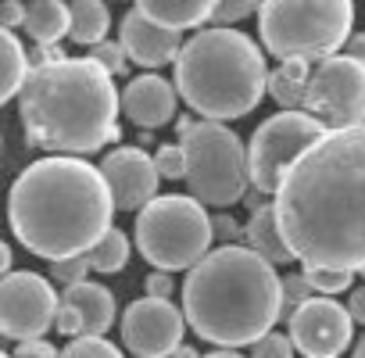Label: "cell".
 <instances>
[{"mask_svg":"<svg viewBox=\"0 0 365 358\" xmlns=\"http://www.w3.org/2000/svg\"><path fill=\"white\" fill-rule=\"evenodd\" d=\"M272 208L304 269H365V126L326 129L279 179Z\"/></svg>","mask_w":365,"mask_h":358,"instance_id":"6da1fadb","label":"cell"},{"mask_svg":"<svg viewBox=\"0 0 365 358\" xmlns=\"http://www.w3.org/2000/svg\"><path fill=\"white\" fill-rule=\"evenodd\" d=\"M115 201L101 165L76 154L36 158L8 194V223L29 255L47 262L86 255L111 230Z\"/></svg>","mask_w":365,"mask_h":358,"instance_id":"7a4b0ae2","label":"cell"},{"mask_svg":"<svg viewBox=\"0 0 365 358\" xmlns=\"http://www.w3.org/2000/svg\"><path fill=\"white\" fill-rule=\"evenodd\" d=\"M122 93L93 58H65L29 68L19 115L26 143L47 154H97L118 140Z\"/></svg>","mask_w":365,"mask_h":358,"instance_id":"3957f363","label":"cell"},{"mask_svg":"<svg viewBox=\"0 0 365 358\" xmlns=\"http://www.w3.org/2000/svg\"><path fill=\"white\" fill-rule=\"evenodd\" d=\"M182 319L215 347H251L283 319L276 265L247 244L208 251L182 280Z\"/></svg>","mask_w":365,"mask_h":358,"instance_id":"277c9868","label":"cell"},{"mask_svg":"<svg viewBox=\"0 0 365 358\" xmlns=\"http://www.w3.org/2000/svg\"><path fill=\"white\" fill-rule=\"evenodd\" d=\"M172 65L175 93L201 118H244L265 97V54L247 33H237L230 26L194 33Z\"/></svg>","mask_w":365,"mask_h":358,"instance_id":"5b68a950","label":"cell"},{"mask_svg":"<svg viewBox=\"0 0 365 358\" xmlns=\"http://www.w3.org/2000/svg\"><path fill=\"white\" fill-rule=\"evenodd\" d=\"M351 22V0H262L258 4V36L279 61L333 58L347 44Z\"/></svg>","mask_w":365,"mask_h":358,"instance_id":"8992f818","label":"cell"},{"mask_svg":"<svg viewBox=\"0 0 365 358\" xmlns=\"http://www.w3.org/2000/svg\"><path fill=\"white\" fill-rule=\"evenodd\" d=\"M179 147L187 154V187L205 208H230L247 198L251 190V168L247 147L226 122L212 118H179Z\"/></svg>","mask_w":365,"mask_h":358,"instance_id":"52a82bcc","label":"cell"},{"mask_svg":"<svg viewBox=\"0 0 365 358\" xmlns=\"http://www.w3.org/2000/svg\"><path fill=\"white\" fill-rule=\"evenodd\" d=\"M136 251L150 269L182 272L194 269L215 244L212 215L197 198L182 194H158L136 215Z\"/></svg>","mask_w":365,"mask_h":358,"instance_id":"ba28073f","label":"cell"},{"mask_svg":"<svg viewBox=\"0 0 365 358\" xmlns=\"http://www.w3.org/2000/svg\"><path fill=\"white\" fill-rule=\"evenodd\" d=\"M326 133L319 118L308 111H279L265 118L251 143H247V168H251V187L258 194H276L283 172Z\"/></svg>","mask_w":365,"mask_h":358,"instance_id":"9c48e42d","label":"cell"},{"mask_svg":"<svg viewBox=\"0 0 365 358\" xmlns=\"http://www.w3.org/2000/svg\"><path fill=\"white\" fill-rule=\"evenodd\" d=\"M304 111L319 118L326 129H351L365 126V65L333 54L312 65Z\"/></svg>","mask_w":365,"mask_h":358,"instance_id":"30bf717a","label":"cell"},{"mask_svg":"<svg viewBox=\"0 0 365 358\" xmlns=\"http://www.w3.org/2000/svg\"><path fill=\"white\" fill-rule=\"evenodd\" d=\"M58 290L40 272H8L0 276V337L11 340H36L54 329L58 315Z\"/></svg>","mask_w":365,"mask_h":358,"instance_id":"8fae6325","label":"cell"},{"mask_svg":"<svg viewBox=\"0 0 365 358\" xmlns=\"http://www.w3.org/2000/svg\"><path fill=\"white\" fill-rule=\"evenodd\" d=\"M287 337H290L294 351L304 358H340L351 347L354 319H351L347 305L312 294L304 305H297L287 315Z\"/></svg>","mask_w":365,"mask_h":358,"instance_id":"7c38bea8","label":"cell"},{"mask_svg":"<svg viewBox=\"0 0 365 358\" xmlns=\"http://www.w3.org/2000/svg\"><path fill=\"white\" fill-rule=\"evenodd\" d=\"M122 344L133 358H168L179 344H182V308L165 301V297H140L133 305H125L122 319Z\"/></svg>","mask_w":365,"mask_h":358,"instance_id":"4fadbf2b","label":"cell"},{"mask_svg":"<svg viewBox=\"0 0 365 358\" xmlns=\"http://www.w3.org/2000/svg\"><path fill=\"white\" fill-rule=\"evenodd\" d=\"M101 175L111 190L115 208L122 212H140L147 201L158 198L161 175L154 168V158L143 147H115L101 161Z\"/></svg>","mask_w":365,"mask_h":358,"instance_id":"5bb4252c","label":"cell"},{"mask_svg":"<svg viewBox=\"0 0 365 358\" xmlns=\"http://www.w3.org/2000/svg\"><path fill=\"white\" fill-rule=\"evenodd\" d=\"M118 44L125 47V58L136 61L140 68H161V65H172L182 51V33L147 19L140 8H133L125 19H122V29H118Z\"/></svg>","mask_w":365,"mask_h":358,"instance_id":"9a60e30c","label":"cell"},{"mask_svg":"<svg viewBox=\"0 0 365 358\" xmlns=\"http://www.w3.org/2000/svg\"><path fill=\"white\" fill-rule=\"evenodd\" d=\"M175 101H179L175 86L168 79H161L158 72H143V76L129 79L125 90H122V111H125V118L133 126L147 129V133L150 129H161L165 122H172Z\"/></svg>","mask_w":365,"mask_h":358,"instance_id":"2e32d148","label":"cell"},{"mask_svg":"<svg viewBox=\"0 0 365 358\" xmlns=\"http://www.w3.org/2000/svg\"><path fill=\"white\" fill-rule=\"evenodd\" d=\"M61 301L72 305V308L83 315V333L104 337V329H111V322H115V315H118L115 294H111L108 287L93 283V280H83V283H76V287H65Z\"/></svg>","mask_w":365,"mask_h":358,"instance_id":"e0dca14e","label":"cell"},{"mask_svg":"<svg viewBox=\"0 0 365 358\" xmlns=\"http://www.w3.org/2000/svg\"><path fill=\"white\" fill-rule=\"evenodd\" d=\"M244 244L262 255L269 265H294V251L287 247L283 240V230H279V219H276V208L272 205H258L244 226Z\"/></svg>","mask_w":365,"mask_h":358,"instance_id":"ac0fdd59","label":"cell"},{"mask_svg":"<svg viewBox=\"0 0 365 358\" xmlns=\"http://www.w3.org/2000/svg\"><path fill=\"white\" fill-rule=\"evenodd\" d=\"M136 8L147 19L182 33V29H197V26L212 22L219 11V0H136Z\"/></svg>","mask_w":365,"mask_h":358,"instance_id":"d6986e66","label":"cell"},{"mask_svg":"<svg viewBox=\"0 0 365 358\" xmlns=\"http://www.w3.org/2000/svg\"><path fill=\"white\" fill-rule=\"evenodd\" d=\"M308 79H312V65L301 58H290V61H279L276 72H269L265 90L272 93L276 104H283V111H304Z\"/></svg>","mask_w":365,"mask_h":358,"instance_id":"ffe728a7","label":"cell"},{"mask_svg":"<svg viewBox=\"0 0 365 358\" xmlns=\"http://www.w3.org/2000/svg\"><path fill=\"white\" fill-rule=\"evenodd\" d=\"M111 29V11L104 0H72L68 4V36L72 44L97 47Z\"/></svg>","mask_w":365,"mask_h":358,"instance_id":"44dd1931","label":"cell"},{"mask_svg":"<svg viewBox=\"0 0 365 358\" xmlns=\"http://www.w3.org/2000/svg\"><path fill=\"white\" fill-rule=\"evenodd\" d=\"M26 76H29V54L22 40L0 26V104H8L15 93H22Z\"/></svg>","mask_w":365,"mask_h":358,"instance_id":"7402d4cb","label":"cell"},{"mask_svg":"<svg viewBox=\"0 0 365 358\" xmlns=\"http://www.w3.org/2000/svg\"><path fill=\"white\" fill-rule=\"evenodd\" d=\"M26 33L36 44H58L68 36V4L61 0H33L26 4Z\"/></svg>","mask_w":365,"mask_h":358,"instance_id":"603a6c76","label":"cell"},{"mask_svg":"<svg viewBox=\"0 0 365 358\" xmlns=\"http://www.w3.org/2000/svg\"><path fill=\"white\" fill-rule=\"evenodd\" d=\"M133 240L125 237V230H118V226H111L90 251H86V262H90V272H122L125 269V262H129V247Z\"/></svg>","mask_w":365,"mask_h":358,"instance_id":"cb8c5ba5","label":"cell"},{"mask_svg":"<svg viewBox=\"0 0 365 358\" xmlns=\"http://www.w3.org/2000/svg\"><path fill=\"white\" fill-rule=\"evenodd\" d=\"M304 280H308L312 294H319V297H336L354 287V272H347V269H304Z\"/></svg>","mask_w":365,"mask_h":358,"instance_id":"d4e9b609","label":"cell"},{"mask_svg":"<svg viewBox=\"0 0 365 358\" xmlns=\"http://www.w3.org/2000/svg\"><path fill=\"white\" fill-rule=\"evenodd\" d=\"M58 358H125V354H122L118 344H111L97 333H83V337H72L68 347Z\"/></svg>","mask_w":365,"mask_h":358,"instance_id":"484cf974","label":"cell"},{"mask_svg":"<svg viewBox=\"0 0 365 358\" xmlns=\"http://www.w3.org/2000/svg\"><path fill=\"white\" fill-rule=\"evenodd\" d=\"M154 168H158L161 179H172V183H175V179L187 175V154H182L179 143H161L154 150Z\"/></svg>","mask_w":365,"mask_h":358,"instance_id":"4316f807","label":"cell"},{"mask_svg":"<svg viewBox=\"0 0 365 358\" xmlns=\"http://www.w3.org/2000/svg\"><path fill=\"white\" fill-rule=\"evenodd\" d=\"M86 276H90V262H86V255L51 262V280L61 283V287H76V283H83Z\"/></svg>","mask_w":365,"mask_h":358,"instance_id":"83f0119b","label":"cell"},{"mask_svg":"<svg viewBox=\"0 0 365 358\" xmlns=\"http://www.w3.org/2000/svg\"><path fill=\"white\" fill-rule=\"evenodd\" d=\"M247 358H294V344H290L287 333L269 329L262 340L251 344V354H247Z\"/></svg>","mask_w":365,"mask_h":358,"instance_id":"f1b7e54d","label":"cell"},{"mask_svg":"<svg viewBox=\"0 0 365 358\" xmlns=\"http://www.w3.org/2000/svg\"><path fill=\"white\" fill-rule=\"evenodd\" d=\"M90 58L108 72V76H118L125 72V47L122 44H111V40H101L97 47H90Z\"/></svg>","mask_w":365,"mask_h":358,"instance_id":"f546056e","label":"cell"},{"mask_svg":"<svg viewBox=\"0 0 365 358\" xmlns=\"http://www.w3.org/2000/svg\"><path fill=\"white\" fill-rule=\"evenodd\" d=\"M279 297H283V315H290L297 305H304L312 297V287H308L304 272H294V276L279 280Z\"/></svg>","mask_w":365,"mask_h":358,"instance_id":"4dcf8cb0","label":"cell"},{"mask_svg":"<svg viewBox=\"0 0 365 358\" xmlns=\"http://www.w3.org/2000/svg\"><path fill=\"white\" fill-rule=\"evenodd\" d=\"M258 4H262V0H219L215 22H222V26H230V22H240V19L255 15V11H258Z\"/></svg>","mask_w":365,"mask_h":358,"instance_id":"1f68e13d","label":"cell"},{"mask_svg":"<svg viewBox=\"0 0 365 358\" xmlns=\"http://www.w3.org/2000/svg\"><path fill=\"white\" fill-rule=\"evenodd\" d=\"M54 329L65 333L68 340H72V337H83V315H79L72 305L61 301V305H58V315H54Z\"/></svg>","mask_w":365,"mask_h":358,"instance_id":"d6a6232c","label":"cell"},{"mask_svg":"<svg viewBox=\"0 0 365 358\" xmlns=\"http://www.w3.org/2000/svg\"><path fill=\"white\" fill-rule=\"evenodd\" d=\"M212 237H215L219 244H240V240H244V230H240V223L230 219V215H212Z\"/></svg>","mask_w":365,"mask_h":358,"instance_id":"836d02e7","label":"cell"},{"mask_svg":"<svg viewBox=\"0 0 365 358\" xmlns=\"http://www.w3.org/2000/svg\"><path fill=\"white\" fill-rule=\"evenodd\" d=\"M61 351L47 340V337H36V340H19L15 354L11 358H58Z\"/></svg>","mask_w":365,"mask_h":358,"instance_id":"e575fe53","label":"cell"},{"mask_svg":"<svg viewBox=\"0 0 365 358\" xmlns=\"http://www.w3.org/2000/svg\"><path fill=\"white\" fill-rule=\"evenodd\" d=\"M143 290H147V297H172V290H175V280H172V272H161V269H154L147 280H143Z\"/></svg>","mask_w":365,"mask_h":358,"instance_id":"d590c367","label":"cell"},{"mask_svg":"<svg viewBox=\"0 0 365 358\" xmlns=\"http://www.w3.org/2000/svg\"><path fill=\"white\" fill-rule=\"evenodd\" d=\"M0 26L11 29V33H15V26H26V4L22 0H4V4H0Z\"/></svg>","mask_w":365,"mask_h":358,"instance_id":"8d00e7d4","label":"cell"},{"mask_svg":"<svg viewBox=\"0 0 365 358\" xmlns=\"http://www.w3.org/2000/svg\"><path fill=\"white\" fill-rule=\"evenodd\" d=\"M68 54H61L58 44H36L33 54H29V68H40V65H54V61H65Z\"/></svg>","mask_w":365,"mask_h":358,"instance_id":"74e56055","label":"cell"},{"mask_svg":"<svg viewBox=\"0 0 365 358\" xmlns=\"http://www.w3.org/2000/svg\"><path fill=\"white\" fill-rule=\"evenodd\" d=\"M347 312H351V319H354V322H361V326H365V287H354V290H351Z\"/></svg>","mask_w":365,"mask_h":358,"instance_id":"f35d334b","label":"cell"},{"mask_svg":"<svg viewBox=\"0 0 365 358\" xmlns=\"http://www.w3.org/2000/svg\"><path fill=\"white\" fill-rule=\"evenodd\" d=\"M344 54L365 65V33H354V36H347V44H344Z\"/></svg>","mask_w":365,"mask_h":358,"instance_id":"ab89813d","label":"cell"},{"mask_svg":"<svg viewBox=\"0 0 365 358\" xmlns=\"http://www.w3.org/2000/svg\"><path fill=\"white\" fill-rule=\"evenodd\" d=\"M8 272H11V244L0 240V276H8Z\"/></svg>","mask_w":365,"mask_h":358,"instance_id":"60d3db41","label":"cell"},{"mask_svg":"<svg viewBox=\"0 0 365 358\" xmlns=\"http://www.w3.org/2000/svg\"><path fill=\"white\" fill-rule=\"evenodd\" d=\"M168 358H201V351H194L190 344H179V347H175Z\"/></svg>","mask_w":365,"mask_h":358,"instance_id":"b9f144b4","label":"cell"},{"mask_svg":"<svg viewBox=\"0 0 365 358\" xmlns=\"http://www.w3.org/2000/svg\"><path fill=\"white\" fill-rule=\"evenodd\" d=\"M201 358H244L240 351H233V347H219V351H212V354H201Z\"/></svg>","mask_w":365,"mask_h":358,"instance_id":"7bdbcfd3","label":"cell"},{"mask_svg":"<svg viewBox=\"0 0 365 358\" xmlns=\"http://www.w3.org/2000/svg\"><path fill=\"white\" fill-rule=\"evenodd\" d=\"M354 358H365V333H361L358 344H354Z\"/></svg>","mask_w":365,"mask_h":358,"instance_id":"ee69618b","label":"cell"},{"mask_svg":"<svg viewBox=\"0 0 365 358\" xmlns=\"http://www.w3.org/2000/svg\"><path fill=\"white\" fill-rule=\"evenodd\" d=\"M0 358H11V354H8V351H0Z\"/></svg>","mask_w":365,"mask_h":358,"instance_id":"f6af8a7d","label":"cell"},{"mask_svg":"<svg viewBox=\"0 0 365 358\" xmlns=\"http://www.w3.org/2000/svg\"><path fill=\"white\" fill-rule=\"evenodd\" d=\"M361 276H365V269H361Z\"/></svg>","mask_w":365,"mask_h":358,"instance_id":"bcb514c9","label":"cell"}]
</instances>
